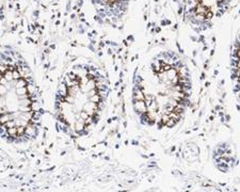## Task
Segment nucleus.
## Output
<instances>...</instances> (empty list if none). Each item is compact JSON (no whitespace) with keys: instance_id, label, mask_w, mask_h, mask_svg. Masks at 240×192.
I'll return each mask as SVG.
<instances>
[{"instance_id":"nucleus-1","label":"nucleus","mask_w":240,"mask_h":192,"mask_svg":"<svg viewBox=\"0 0 240 192\" xmlns=\"http://www.w3.org/2000/svg\"><path fill=\"white\" fill-rule=\"evenodd\" d=\"M96 109H97V104L92 102V101H90V102H88V104H85V105L83 106V110H85L89 115L94 114V112H95Z\"/></svg>"},{"instance_id":"nucleus-2","label":"nucleus","mask_w":240,"mask_h":192,"mask_svg":"<svg viewBox=\"0 0 240 192\" xmlns=\"http://www.w3.org/2000/svg\"><path fill=\"white\" fill-rule=\"evenodd\" d=\"M11 120H14V114H12V113H5L3 115H0V125H4Z\"/></svg>"},{"instance_id":"nucleus-3","label":"nucleus","mask_w":240,"mask_h":192,"mask_svg":"<svg viewBox=\"0 0 240 192\" xmlns=\"http://www.w3.org/2000/svg\"><path fill=\"white\" fill-rule=\"evenodd\" d=\"M134 108L139 112H145L146 111V105H145L144 100H137V102L134 104Z\"/></svg>"},{"instance_id":"nucleus-4","label":"nucleus","mask_w":240,"mask_h":192,"mask_svg":"<svg viewBox=\"0 0 240 192\" xmlns=\"http://www.w3.org/2000/svg\"><path fill=\"white\" fill-rule=\"evenodd\" d=\"M85 127V121L82 120L81 118L79 119V121H77V122L75 123V129L77 130V131H81Z\"/></svg>"},{"instance_id":"nucleus-5","label":"nucleus","mask_w":240,"mask_h":192,"mask_svg":"<svg viewBox=\"0 0 240 192\" xmlns=\"http://www.w3.org/2000/svg\"><path fill=\"white\" fill-rule=\"evenodd\" d=\"M16 95H17V96H26V95H28L27 87H18V89H16Z\"/></svg>"},{"instance_id":"nucleus-6","label":"nucleus","mask_w":240,"mask_h":192,"mask_svg":"<svg viewBox=\"0 0 240 192\" xmlns=\"http://www.w3.org/2000/svg\"><path fill=\"white\" fill-rule=\"evenodd\" d=\"M25 133L26 135H28L29 137L34 136V133H35V129H34V127H33L32 125H29L28 124V126H26Z\"/></svg>"},{"instance_id":"nucleus-7","label":"nucleus","mask_w":240,"mask_h":192,"mask_svg":"<svg viewBox=\"0 0 240 192\" xmlns=\"http://www.w3.org/2000/svg\"><path fill=\"white\" fill-rule=\"evenodd\" d=\"M176 75H177V70H175V68H170L169 70H166V77L169 78L170 80H171V79H173Z\"/></svg>"},{"instance_id":"nucleus-8","label":"nucleus","mask_w":240,"mask_h":192,"mask_svg":"<svg viewBox=\"0 0 240 192\" xmlns=\"http://www.w3.org/2000/svg\"><path fill=\"white\" fill-rule=\"evenodd\" d=\"M4 79L7 81H12L13 80V70H7L5 73H4V77H3Z\"/></svg>"},{"instance_id":"nucleus-9","label":"nucleus","mask_w":240,"mask_h":192,"mask_svg":"<svg viewBox=\"0 0 240 192\" xmlns=\"http://www.w3.org/2000/svg\"><path fill=\"white\" fill-rule=\"evenodd\" d=\"M27 87V81H26V79L24 78V79H18L17 81H16V89H18V87Z\"/></svg>"},{"instance_id":"nucleus-10","label":"nucleus","mask_w":240,"mask_h":192,"mask_svg":"<svg viewBox=\"0 0 240 192\" xmlns=\"http://www.w3.org/2000/svg\"><path fill=\"white\" fill-rule=\"evenodd\" d=\"M136 99L137 100H145V96H144V94L142 93V91L141 90H137V92H136Z\"/></svg>"},{"instance_id":"nucleus-11","label":"nucleus","mask_w":240,"mask_h":192,"mask_svg":"<svg viewBox=\"0 0 240 192\" xmlns=\"http://www.w3.org/2000/svg\"><path fill=\"white\" fill-rule=\"evenodd\" d=\"M7 135H10L11 137L17 136V126L12 127V128H7Z\"/></svg>"},{"instance_id":"nucleus-12","label":"nucleus","mask_w":240,"mask_h":192,"mask_svg":"<svg viewBox=\"0 0 240 192\" xmlns=\"http://www.w3.org/2000/svg\"><path fill=\"white\" fill-rule=\"evenodd\" d=\"M169 116L170 118H171V119H173L174 121H175V122H177V121H178V120H179V114H178V113H176V112H170L169 113Z\"/></svg>"},{"instance_id":"nucleus-13","label":"nucleus","mask_w":240,"mask_h":192,"mask_svg":"<svg viewBox=\"0 0 240 192\" xmlns=\"http://www.w3.org/2000/svg\"><path fill=\"white\" fill-rule=\"evenodd\" d=\"M90 100L92 101V102H95V104H98L99 101H100V96H99L98 94L93 95V96H91V97H90Z\"/></svg>"},{"instance_id":"nucleus-14","label":"nucleus","mask_w":240,"mask_h":192,"mask_svg":"<svg viewBox=\"0 0 240 192\" xmlns=\"http://www.w3.org/2000/svg\"><path fill=\"white\" fill-rule=\"evenodd\" d=\"M21 76L20 74H19V72H18L17 70H13V80H16L17 81L18 79H20Z\"/></svg>"},{"instance_id":"nucleus-15","label":"nucleus","mask_w":240,"mask_h":192,"mask_svg":"<svg viewBox=\"0 0 240 192\" xmlns=\"http://www.w3.org/2000/svg\"><path fill=\"white\" fill-rule=\"evenodd\" d=\"M4 125L7 126V128H12V127H15V126H16V122H15V120H11V121L5 123Z\"/></svg>"},{"instance_id":"nucleus-16","label":"nucleus","mask_w":240,"mask_h":192,"mask_svg":"<svg viewBox=\"0 0 240 192\" xmlns=\"http://www.w3.org/2000/svg\"><path fill=\"white\" fill-rule=\"evenodd\" d=\"M7 89L5 87V85L2 83H0V96L7 94Z\"/></svg>"},{"instance_id":"nucleus-17","label":"nucleus","mask_w":240,"mask_h":192,"mask_svg":"<svg viewBox=\"0 0 240 192\" xmlns=\"http://www.w3.org/2000/svg\"><path fill=\"white\" fill-rule=\"evenodd\" d=\"M30 107H31V110H32L33 112L39 111V109H40V105L38 104V102H31V105H30Z\"/></svg>"},{"instance_id":"nucleus-18","label":"nucleus","mask_w":240,"mask_h":192,"mask_svg":"<svg viewBox=\"0 0 240 192\" xmlns=\"http://www.w3.org/2000/svg\"><path fill=\"white\" fill-rule=\"evenodd\" d=\"M25 126H17V136H21L25 133Z\"/></svg>"},{"instance_id":"nucleus-19","label":"nucleus","mask_w":240,"mask_h":192,"mask_svg":"<svg viewBox=\"0 0 240 192\" xmlns=\"http://www.w3.org/2000/svg\"><path fill=\"white\" fill-rule=\"evenodd\" d=\"M65 100H66V102L73 104L75 101V97L74 96H72V95H66V96H65Z\"/></svg>"},{"instance_id":"nucleus-20","label":"nucleus","mask_w":240,"mask_h":192,"mask_svg":"<svg viewBox=\"0 0 240 192\" xmlns=\"http://www.w3.org/2000/svg\"><path fill=\"white\" fill-rule=\"evenodd\" d=\"M80 118H81L82 120H88L89 118H90V115L88 114V113H87V112L85 111V110H83V111H80Z\"/></svg>"},{"instance_id":"nucleus-21","label":"nucleus","mask_w":240,"mask_h":192,"mask_svg":"<svg viewBox=\"0 0 240 192\" xmlns=\"http://www.w3.org/2000/svg\"><path fill=\"white\" fill-rule=\"evenodd\" d=\"M175 124H176V122H175V121H174L173 119H171V118H170L169 121H168V122L166 123V125L168 126V127H173V126L175 125Z\"/></svg>"},{"instance_id":"nucleus-22","label":"nucleus","mask_w":240,"mask_h":192,"mask_svg":"<svg viewBox=\"0 0 240 192\" xmlns=\"http://www.w3.org/2000/svg\"><path fill=\"white\" fill-rule=\"evenodd\" d=\"M179 79H180V77L178 76V75H176V76L174 77L173 79H171V82L173 84H177L178 82H179Z\"/></svg>"},{"instance_id":"nucleus-23","label":"nucleus","mask_w":240,"mask_h":192,"mask_svg":"<svg viewBox=\"0 0 240 192\" xmlns=\"http://www.w3.org/2000/svg\"><path fill=\"white\" fill-rule=\"evenodd\" d=\"M161 120H162V123H163V124H166V123L170 120L169 114H163V115H162V119H161Z\"/></svg>"},{"instance_id":"nucleus-24","label":"nucleus","mask_w":240,"mask_h":192,"mask_svg":"<svg viewBox=\"0 0 240 192\" xmlns=\"http://www.w3.org/2000/svg\"><path fill=\"white\" fill-rule=\"evenodd\" d=\"M27 90H28V93L32 94V93H33V91H34V87H33V85H32V84H28V85H27Z\"/></svg>"},{"instance_id":"nucleus-25","label":"nucleus","mask_w":240,"mask_h":192,"mask_svg":"<svg viewBox=\"0 0 240 192\" xmlns=\"http://www.w3.org/2000/svg\"><path fill=\"white\" fill-rule=\"evenodd\" d=\"M7 70V67L5 65H0V74H4Z\"/></svg>"},{"instance_id":"nucleus-26","label":"nucleus","mask_w":240,"mask_h":192,"mask_svg":"<svg viewBox=\"0 0 240 192\" xmlns=\"http://www.w3.org/2000/svg\"><path fill=\"white\" fill-rule=\"evenodd\" d=\"M148 120H155V113L154 112H147Z\"/></svg>"},{"instance_id":"nucleus-27","label":"nucleus","mask_w":240,"mask_h":192,"mask_svg":"<svg viewBox=\"0 0 240 192\" xmlns=\"http://www.w3.org/2000/svg\"><path fill=\"white\" fill-rule=\"evenodd\" d=\"M174 90L176 92H181V90H183V87L181 85H179V84H176L175 87H174Z\"/></svg>"},{"instance_id":"nucleus-28","label":"nucleus","mask_w":240,"mask_h":192,"mask_svg":"<svg viewBox=\"0 0 240 192\" xmlns=\"http://www.w3.org/2000/svg\"><path fill=\"white\" fill-rule=\"evenodd\" d=\"M2 79V74H0V80Z\"/></svg>"}]
</instances>
